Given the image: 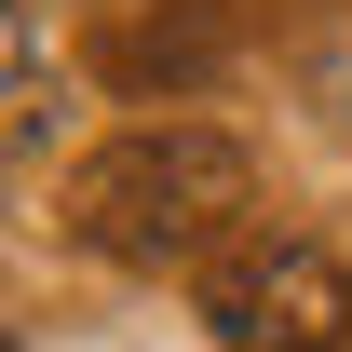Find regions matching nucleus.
<instances>
[{
    "instance_id": "nucleus-2",
    "label": "nucleus",
    "mask_w": 352,
    "mask_h": 352,
    "mask_svg": "<svg viewBox=\"0 0 352 352\" xmlns=\"http://www.w3.org/2000/svg\"><path fill=\"white\" fill-rule=\"evenodd\" d=\"M204 325L230 352H352V271L298 230H244L204 271Z\"/></svg>"
},
{
    "instance_id": "nucleus-1",
    "label": "nucleus",
    "mask_w": 352,
    "mask_h": 352,
    "mask_svg": "<svg viewBox=\"0 0 352 352\" xmlns=\"http://www.w3.org/2000/svg\"><path fill=\"white\" fill-rule=\"evenodd\" d=\"M258 217V163L217 122H135L68 176V244L109 271H217Z\"/></svg>"
},
{
    "instance_id": "nucleus-3",
    "label": "nucleus",
    "mask_w": 352,
    "mask_h": 352,
    "mask_svg": "<svg viewBox=\"0 0 352 352\" xmlns=\"http://www.w3.org/2000/svg\"><path fill=\"white\" fill-rule=\"evenodd\" d=\"M244 54V14L230 0H109L95 28V82L109 95H190Z\"/></svg>"
}]
</instances>
